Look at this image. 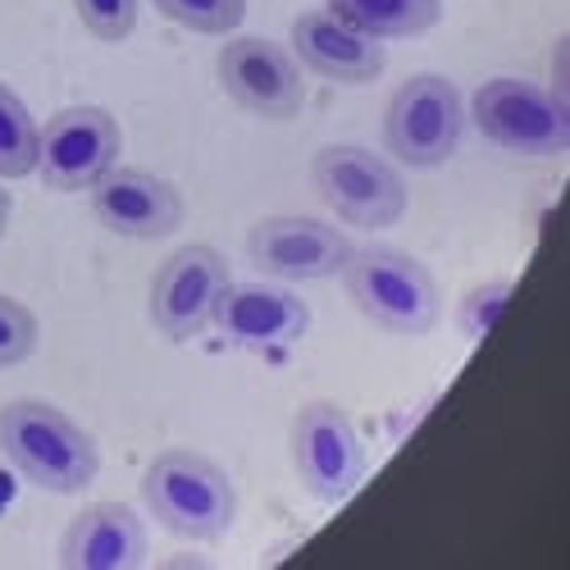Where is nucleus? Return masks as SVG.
Segmentation results:
<instances>
[{"label":"nucleus","mask_w":570,"mask_h":570,"mask_svg":"<svg viewBox=\"0 0 570 570\" xmlns=\"http://www.w3.org/2000/svg\"><path fill=\"white\" fill-rule=\"evenodd\" d=\"M311 183L320 202L347 228H393L406 215V178L402 165L374 156L370 147H324L311 160Z\"/></svg>","instance_id":"6"},{"label":"nucleus","mask_w":570,"mask_h":570,"mask_svg":"<svg viewBox=\"0 0 570 570\" xmlns=\"http://www.w3.org/2000/svg\"><path fill=\"white\" fill-rule=\"evenodd\" d=\"M10 210H14V206H10V193H6V187H0V233L10 228Z\"/></svg>","instance_id":"22"},{"label":"nucleus","mask_w":570,"mask_h":570,"mask_svg":"<svg viewBox=\"0 0 570 570\" xmlns=\"http://www.w3.org/2000/svg\"><path fill=\"white\" fill-rule=\"evenodd\" d=\"M151 6L169 23H178L187 32H202V37H228L247 14V0H151Z\"/></svg>","instance_id":"18"},{"label":"nucleus","mask_w":570,"mask_h":570,"mask_svg":"<svg viewBox=\"0 0 570 570\" xmlns=\"http://www.w3.org/2000/svg\"><path fill=\"white\" fill-rule=\"evenodd\" d=\"M37 315L0 293V370H10V365H23L32 352H37Z\"/></svg>","instance_id":"19"},{"label":"nucleus","mask_w":570,"mask_h":570,"mask_svg":"<svg viewBox=\"0 0 570 570\" xmlns=\"http://www.w3.org/2000/svg\"><path fill=\"white\" fill-rule=\"evenodd\" d=\"M73 10L97 41H124L137 28V0H73Z\"/></svg>","instance_id":"20"},{"label":"nucleus","mask_w":570,"mask_h":570,"mask_svg":"<svg viewBox=\"0 0 570 570\" xmlns=\"http://www.w3.org/2000/svg\"><path fill=\"white\" fill-rule=\"evenodd\" d=\"M324 10L379 41H393L430 32L443 19V0H324Z\"/></svg>","instance_id":"16"},{"label":"nucleus","mask_w":570,"mask_h":570,"mask_svg":"<svg viewBox=\"0 0 570 570\" xmlns=\"http://www.w3.org/2000/svg\"><path fill=\"white\" fill-rule=\"evenodd\" d=\"M465 132V101L452 78L411 73L384 110V147L402 169H439L456 156Z\"/></svg>","instance_id":"4"},{"label":"nucleus","mask_w":570,"mask_h":570,"mask_svg":"<svg viewBox=\"0 0 570 570\" xmlns=\"http://www.w3.org/2000/svg\"><path fill=\"white\" fill-rule=\"evenodd\" d=\"M147 561V525L124 502L82 507L60 539L65 570H132Z\"/></svg>","instance_id":"15"},{"label":"nucleus","mask_w":570,"mask_h":570,"mask_svg":"<svg viewBox=\"0 0 570 570\" xmlns=\"http://www.w3.org/2000/svg\"><path fill=\"white\" fill-rule=\"evenodd\" d=\"M210 324L224 334V343L269 352V347H293L311 328V306L274 283H228L215 297Z\"/></svg>","instance_id":"13"},{"label":"nucleus","mask_w":570,"mask_h":570,"mask_svg":"<svg viewBox=\"0 0 570 570\" xmlns=\"http://www.w3.org/2000/svg\"><path fill=\"white\" fill-rule=\"evenodd\" d=\"M0 456L41 493H82L101 470V448L82 424L41 397L0 406Z\"/></svg>","instance_id":"1"},{"label":"nucleus","mask_w":570,"mask_h":570,"mask_svg":"<svg viewBox=\"0 0 570 570\" xmlns=\"http://www.w3.org/2000/svg\"><path fill=\"white\" fill-rule=\"evenodd\" d=\"M215 73H219L224 97L256 119L288 124L306 106V82H302L297 56L269 37H228L215 56Z\"/></svg>","instance_id":"8"},{"label":"nucleus","mask_w":570,"mask_h":570,"mask_svg":"<svg viewBox=\"0 0 570 570\" xmlns=\"http://www.w3.org/2000/svg\"><path fill=\"white\" fill-rule=\"evenodd\" d=\"M37 169V119L23 97L0 82V178H23Z\"/></svg>","instance_id":"17"},{"label":"nucleus","mask_w":570,"mask_h":570,"mask_svg":"<svg viewBox=\"0 0 570 570\" xmlns=\"http://www.w3.org/2000/svg\"><path fill=\"white\" fill-rule=\"evenodd\" d=\"M124 132L101 106H69L37 128V169L51 193H87L106 169L119 165Z\"/></svg>","instance_id":"9"},{"label":"nucleus","mask_w":570,"mask_h":570,"mask_svg":"<svg viewBox=\"0 0 570 570\" xmlns=\"http://www.w3.org/2000/svg\"><path fill=\"white\" fill-rule=\"evenodd\" d=\"M91 215L115 237H132V243H156L169 237L183 224V197L169 178H156L147 169H106L87 187Z\"/></svg>","instance_id":"12"},{"label":"nucleus","mask_w":570,"mask_h":570,"mask_svg":"<svg viewBox=\"0 0 570 570\" xmlns=\"http://www.w3.org/2000/svg\"><path fill=\"white\" fill-rule=\"evenodd\" d=\"M233 283L224 252L193 243L165 256V265L151 278V324L169 343H193L210 328L215 297Z\"/></svg>","instance_id":"11"},{"label":"nucleus","mask_w":570,"mask_h":570,"mask_svg":"<svg viewBox=\"0 0 570 570\" xmlns=\"http://www.w3.org/2000/svg\"><path fill=\"white\" fill-rule=\"evenodd\" d=\"M352 256V237L311 215H269L247 233V261L278 283L338 278Z\"/></svg>","instance_id":"10"},{"label":"nucleus","mask_w":570,"mask_h":570,"mask_svg":"<svg viewBox=\"0 0 570 570\" xmlns=\"http://www.w3.org/2000/svg\"><path fill=\"white\" fill-rule=\"evenodd\" d=\"M502 297H507V283H493V288H474L461 306V328L470 338H480L484 328L493 324V315L502 311Z\"/></svg>","instance_id":"21"},{"label":"nucleus","mask_w":570,"mask_h":570,"mask_svg":"<svg viewBox=\"0 0 570 570\" xmlns=\"http://www.w3.org/2000/svg\"><path fill=\"white\" fill-rule=\"evenodd\" d=\"M484 141H493L498 151L530 156V160H552L566 156L570 147V124L566 106L552 97L548 87L530 78H489L474 87L470 115Z\"/></svg>","instance_id":"5"},{"label":"nucleus","mask_w":570,"mask_h":570,"mask_svg":"<svg viewBox=\"0 0 570 570\" xmlns=\"http://www.w3.org/2000/svg\"><path fill=\"white\" fill-rule=\"evenodd\" d=\"M141 502L160 520V530L193 543H219L237 520V489L228 470L193 448H165L147 465Z\"/></svg>","instance_id":"3"},{"label":"nucleus","mask_w":570,"mask_h":570,"mask_svg":"<svg viewBox=\"0 0 570 570\" xmlns=\"http://www.w3.org/2000/svg\"><path fill=\"white\" fill-rule=\"evenodd\" d=\"M288 51L311 73H320L328 82H343V87L374 82L379 73L389 69L384 41L352 28V23H343L338 14H328V10H302L293 19V46Z\"/></svg>","instance_id":"14"},{"label":"nucleus","mask_w":570,"mask_h":570,"mask_svg":"<svg viewBox=\"0 0 570 570\" xmlns=\"http://www.w3.org/2000/svg\"><path fill=\"white\" fill-rule=\"evenodd\" d=\"M293 470H297V484L324 507L347 502L356 493V484L365 480V443L356 434V420L347 415V406L315 397L297 411Z\"/></svg>","instance_id":"7"},{"label":"nucleus","mask_w":570,"mask_h":570,"mask_svg":"<svg viewBox=\"0 0 570 570\" xmlns=\"http://www.w3.org/2000/svg\"><path fill=\"white\" fill-rule=\"evenodd\" d=\"M338 278H343L352 306L370 324L384 328V334L420 338L443 320V293H439L434 274L424 269V261H415L402 247H389V243L352 247Z\"/></svg>","instance_id":"2"}]
</instances>
